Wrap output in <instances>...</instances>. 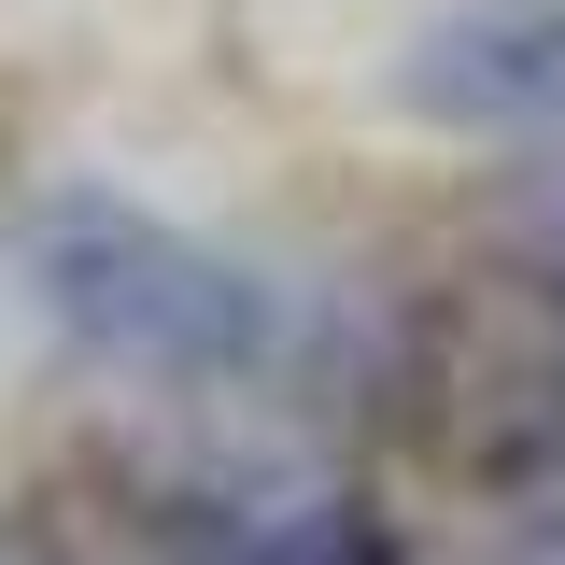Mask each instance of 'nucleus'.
<instances>
[{
    "instance_id": "f257e3e1",
    "label": "nucleus",
    "mask_w": 565,
    "mask_h": 565,
    "mask_svg": "<svg viewBox=\"0 0 565 565\" xmlns=\"http://www.w3.org/2000/svg\"><path fill=\"white\" fill-rule=\"evenodd\" d=\"M29 282L85 353H114L141 382H255L282 353V297L141 199H57L29 226Z\"/></svg>"
},
{
    "instance_id": "f03ea898",
    "label": "nucleus",
    "mask_w": 565,
    "mask_h": 565,
    "mask_svg": "<svg viewBox=\"0 0 565 565\" xmlns=\"http://www.w3.org/2000/svg\"><path fill=\"white\" fill-rule=\"evenodd\" d=\"M424 128L481 141H565V0H452L396 71Z\"/></svg>"
},
{
    "instance_id": "7ed1b4c3",
    "label": "nucleus",
    "mask_w": 565,
    "mask_h": 565,
    "mask_svg": "<svg viewBox=\"0 0 565 565\" xmlns=\"http://www.w3.org/2000/svg\"><path fill=\"white\" fill-rule=\"evenodd\" d=\"M0 565H43V552H29V537H0Z\"/></svg>"
}]
</instances>
